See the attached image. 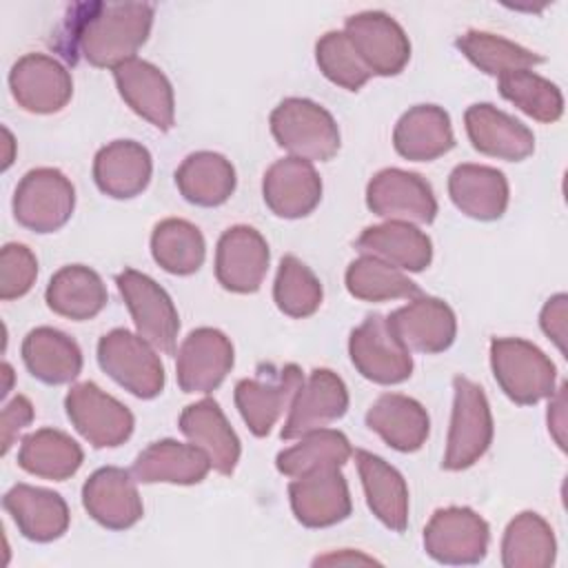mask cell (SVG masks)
Here are the masks:
<instances>
[{
    "instance_id": "obj_22",
    "label": "cell",
    "mask_w": 568,
    "mask_h": 568,
    "mask_svg": "<svg viewBox=\"0 0 568 568\" xmlns=\"http://www.w3.org/2000/svg\"><path fill=\"white\" fill-rule=\"evenodd\" d=\"M262 195L273 215L284 220L306 217L322 200V178L313 162L288 155L266 169Z\"/></svg>"
},
{
    "instance_id": "obj_49",
    "label": "cell",
    "mask_w": 568,
    "mask_h": 568,
    "mask_svg": "<svg viewBox=\"0 0 568 568\" xmlns=\"http://www.w3.org/2000/svg\"><path fill=\"white\" fill-rule=\"evenodd\" d=\"M315 564H375V559L366 557L362 552H355V550H342V552H333L326 557H317Z\"/></svg>"
},
{
    "instance_id": "obj_13",
    "label": "cell",
    "mask_w": 568,
    "mask_h": 568,
    "mask_svg": "<svg viewBox=\"0 0 568 568\" xmlns=\"http://www.w3.org/2000/svg\"><path fill=\"white\" fill-rule=\"evenodd\" d=\"M366 206L384 217L410 224H430L437 215L433 186L413 171L382 169L366 186Z\"/></svg>"
},
{
    "instance_id": "obj_7",
    "label": "cell",
    "mask_w": 568,
    "mask_h": 568,
    "mask_svg": "<svg viewBox=\"0 0 568 568\" xmlns=\"http://www.w3.org/2000/svg\"><path fill=\"white\" fill-rule=\"evenodd\" d=\"M118 291L133 317L138 335L164 355L175 353L180 315L171 295L146 273L124 268L115 275Z\"/></svg>"
},
{
    "instance_id": "obj_26",
    "label": "cell",
    "mask_w": 568,
    "mask_h": 568,
    "mask_svg": "<svg viewBox=\"0 0 568 568\" xmlns=\"http://www.w3.org/2000/svg\"><path fill=\"white\" fill-rule=\"evenodd\" d=\"M151 173V153L135 140H113L93 158V180L98 189L115 200L140 195L149 186Z\"/></svg>"
},
{
    "instance_id": "obj_31",
    "label": "cell",
    "mask_w": 568,
    "mask_h": 568,
    "mask_svg": "<svg viewBox=\"0 0 568 568\" xmlns=\"http://www.w3.org/2000/svg\"><path fill=\"white\" fill-rule=\"evenodd\" d=\"M357 473L364 486L366 504L371 513L393 532H402L408 526V486L402 473L386 459L355 450Z\"/></svg>"
},
{
    "instance_id": "obj_43",
    "label": "cell",
    "mask_w": 568,
    "mask_h": 568,
    "mask_svg": "<svg viewBox=\"0 0 568 568\" xmlns=\"http://www.w3.org/2000/svg\"><path fill=\"white\" fill-rule=\"evenodd\" d=\"M324 291L317 275L295 255H284L277 266L273 300L275 306L288 317H308L322 304Z\"/></svg>"
},
{
    "instance_id": "obj_10",
    "label": "cell",
    "mask_w": 568,
    "mask_h": 568,
    "mask_svg": "<svg viewBox=\"0 0 568 568\" xmlns=\"http://www.w3.org/2000/svg\"><path fill=\"white\" fill-rule=\"evenodd\" d=\"M64 408L71 426L93 448H115L124 444L135 426L133 413L93 382L71 386L64 397Z\"/></svg>"
},
{
    "instance_id": "obj_42",
    "label": "cell",
    "mask_w": 568,
    "mask_h": 568,
    "mask_svg": "<svg viewBox=\"0 0 568 568\" xmlns=\"http://www.w3.org/2000/svg\"><path fill=\"white\" fill-rule=\"evenodd\" d=\"M499 93L537 122L552 124L564 115L559 87L532 69H517L499 75Z\"/></svg>"
},
{
    "instance_id": "obj_45",
    "label": "cell",
    "mask_w": 568,
    "mask_h": 568,
    "mask_svg": "<svg viewBox=\"0 0 568 568\" xmlns=\"http://www.w3.org/2000/svg\"><path fill=\"white\" fill-rule=\"evenodd\" d=\"M38 277V260L24 244L9 242L0 253V300H18L27 295Z\"/></svg>"
},
{
    "instance_id": "obj_16",
    "label": "cell",
    "mask_w": 568,
    "mask_h": 568,
    "mask_svg": "<svg viewBox=\"0 0 568 568\" xmlns=\"http://www.w3.org/2000/svg\"><path fill=\"white\" fill-rule=\"evenodd\" d=\"M268 244L260 231L246 224L226 229L215 248V277L231 293L260 291L268 271Z\"/></svg>"
},
{
    "instance_id": "obj_12",
    "label": "cell",
    "mask_w": 568,
    "mask_h": 568,
    "mask_svg": "<svg viewBox=\"0 0 568 568\" xmlns=\"http://www.w3.org/2000/svg\"><path fill=\"white\" fill-rule=\"evenodd\" d=\"M344 33L373 75H397L410 60L406 31L384 11H362L346 18Z\"/></svg>"
},
{
    "instance_id": "obj_44",
    "label": "cell",
    "mask_w": 568,
    "mask_h": 568,
    "mask_svg": "<svg viewBox=\"0 0 568 568\" xmlns=\"http://www.w3.org/2000/svg\"><path fill=\"white\" fill-rule=\"evenodd\" d=\"M315 60L324 78L346 91H359L373 78L344 31H326L315 44Z\"/></svg>"
},
{
    "instance_id": "obj_17",
    "label": "cell",
    "mask_w": 568,
    "mask_h": 568,
    "mask_svg": "<svg viewBox=\"0 0 568 568\" xmlns=\"http://www.w3.org/2000/svg\"><path fill=\"white\" fill-rule=\"evenodd\" d=\"M295 519L306 528H328L344 521L351 510V490L339 468H320L288 484Z\"/></svg>"
},
{
    "instance_id": "obj_20",
    "label": "cell",
    "mask_w": 568,
    "mask_h": 568,
    "mask_svg": "<svg viewBox=\"0 0 568 568\" xmlns=\"http://www.w3.org/2000/svg\"><path fill=\"white\" fill-rule=\"evenodd\" d=\"M82 506L109 530H126L144 515L135 477L118 466H102L89 475L82 486Z\"/></svg>"
},
{
    "instance_id": "obj_32",
    "label": "cell",
    "mask_w": 568,
    "mask_h": 568,
    "mask_svg": "<svg viewBox=\"0 0 568 568\" xmlns=\"http://www.w3.org/2000/svg\"><path fill=\"white\" fill-rule=\"evenodd\" d=\"M362 255L379 257L402 271L419 273L433 262V242L410 222L386 220L368 226L355 242Z\"/></svg>"
},
{
    "instance_id": "obj_1",
    "label": "cell",
    "mask_w": 568,
    "mask_h": 568,
    "mask_svg": "<svg viewBox=\"0 0 568 568\" xmlns=\"http://www.w3.org/2000/svg\"><path fill=\"white\" fill-rule=\"evenodd\" d=\"M149 2H89L71 9L62 51L69 62L78 53L93 67L115 69L146 42L153 27Z\"/></svg>"
},
{
    "instance_id": "obj_21",
    "label": "cell",
    "mask_w": 568,
    "mask_h": 568,
    "mask_svg": "<svg viewBox=\"0 0 568 568\" xmlns=\"http://www.w3.org/2000/svg\"><path fill=\"white\" fill-rule=\"evenodd\" d=\"M113 80L131 111L160 131L173 129L175 93L169 78L155 64L142 58L124 60L113 69Z\"/></svg>"
},
{
    "instance_id": "obj_48",
    "label": "cell",
    "mask_w": 568,
    "mask_h": 568,
    "mask_svg": "<svg viewBox=\"0 0 568 568\" xmlns=\"http://www.w3.org/2000/svg\"><path fill=\"white\" fill-rule=\"evenodd\" d=\"M548 399V430L552 433L559 448L566 450V384L555 388Z\"/></svg>"
},
{
    "instance_id": "obj_9",
    "label": "cell",
    "mask_w": 568,
    "mask_h": 568,
    "mask_svg": "<svg viewBox=\"0 0 568 568\" xmlns=\"http://www.w3.org/2000/svg\"><path fill=\"white\" fill-rule=\"evenodd\" d=\"M490 544V528L468 506H448L433 513L424 528V550L446 566H473L484 561Z\"/></svg>"
},
{
    "instance_id": "obj_11",
    "label": "cell",
    "mask_w": 568,
    "mask_h": 568,
    "mask_svg": "<svg viewBox=\"0 0 568 568\" xmlns=\"http://www.w3.org/2000/svg\"><path fill=\"white\" fill-rule=\"evenodd\" d=\"M348 355L353 366L368 382L390 386L413 375V355L395 337L384 315H368L348 337Z\"/></svg>"
},
{
    "instance_id": "obj_24",
    "label": "cell",
    "mask_w": 568,
    "mask_h": 568,
    "mask_svg": "<svg viewBox=\"0 0 568 568\" xmlns=\"http://www.w3.org/2000/svg\"><path fill=\"white\" fill-rule=\"evenodd\" d=\"M2 506L29 541L49 544L60 539L69 528V506L55 490L16 484L4 493Z\"/></svg>"
},
{
    "instance_id": "obj_5",
    "label": "cell",
    "mask_w": 568,
    "mask_h": 568,
    "mask_svg": "<svg viewBox=\"0 0 568 568\" xmlns=\"http://www.w3.org/2000/svg\"><path fill=\"white\" fill-rule=\"evenodd\" d=\"M98 364L113 382L140 399H153L164 388L160 355L144 337L129 328H113L100 337Z\"/></svg>"
},
{
    "instance_id": "obj_6",
    "label": "cell",
    "mask_w": 568,
    "mask_h": 568,
    "mask_svg": "<svg viewBox=\"0 0 568 568\" xmlns=\"http://www.w3.org/2000/svg\"><path fill=\"white\" fill-rule=\"evenodd\" d=\"M75 209V189L71 180L51 166L27 171L13 191V217L33 233H53L62 229Z\"/></svg>"
},
{
    "instance_id": "obj_4",
    "label": "cell",
    "mask_w": 568,
    "mask_h": 568,
    "mask_svg": "<svg viewBox=\"0 0 568 568\" xmlns=\"http://www.w3.org/2000/svg\"><path fill=\"white\" fill-rule=\"evenodd\" d=\"M275 142L293 158L326 162L339 151V129L335 118L308 98L282 100L268 118Z\"/></svg>"
},
{
    "instance_id": "obj_18",
    "label": "cell",
    "mask_w": 568,
    "mask_h": 568,
    "mask_svg": "<svg viewBox=\"0 0 568 568\" xmlns=\"http://www.w3.org/2000/svg\"><path fill=\"white\" fill-rule=\"evenodd\" d=\"M386 322L408 351L426 355L450 348L457 335V320L453 308L444 300L422 293L386 315Z\"/></svg>"
},
{
    "instance_id": "obj_33",
    "label": "cell",
    "mask_w": 568,
    "mask_h": 568,
    "mask_svg": "<svg viewBox=\"0 0 568 568\" xmlns=\"http://www.w3.org/2000/svg\"><path fill=\"white\" fill-rule=\"evenodd\" d=\"M20 351L27 371L49 386L69 384L82 371V351L78 342L51 326L29 331Z\"/></svg>"
},
{
    "instance_id": "obj_39",
    "label": "cell",
    "mask_w": 568,
    "mask_h": 568,
    "mask_svg": "<svg viewBox=\"0 0 568 568\" xmlns=\"http://www.w3.org/2000/svg\"><path fill=\"white\" fill-rule=\"evenodd\" d=\"M151 255L171 275L195 273L206 257L202 231L182 217H166L151 233Z\"/></svg>"
},
{
    "instance_id": "obj_41",
    "label": "cell",
    "mask_w": 568,
    "mask_h": 568,
    "mask_svg": "<svg viewBox=\"0 0 568 568\" xmlns=\"http://www.w3.org/2000/svg\"><path fill=\"white\" fill-rule=\"evenodd\" d=\"M455 47L462 51V55L473 62L479 71L488 75H504L508 71L517 69H532L535 64H541L544 58L508 38H501L490 31L470 29L462 33L455 40Z\"/></svg>"
},
{
    "instance_id": "obj_19",
    "label": "cell",
    "mask_w": 568,
    "mask_h": 568,
    "mask_svg": "<svg viewBox=\"0 0 568 568\" xmlns=\"http://www.w3.org/2000/svg\"><path fill=\"white\" fill-rule=\"evenodd\" d=\"M346 410L348 390L344 379L328 368H315L295 393L280 435L282 439H297L308 430L337 422Z\"/></svg>"
},
{
    "instance_id": "obj_46",
    "label": "cell",
    "mask_w": 568,
    "mask_h": 568,
    "mask_svg": "<svg viewBox=\"0 0 568 568\" xmlns=\"http://www.w3.org/2000/svg\"><path fill=\"white\" fill-rule=\"evenodd\" d=\"M31 419H33V404L24 395H16L2 406V422H0L2 455L11 450V446L18 439V433L24 430L31 424Z\"/></svg>"
},
{
    "instance_id": "obj_15",
    "label": "cell",
    "mask_w": 568,
    "mask_h": 568,
    "mask_svg": "<svg viewBox=\"0 0 568 568\" xmlns=\"http://www.w3.org/2000/svg\"><path fill=\"white\" fill-rule=\"evenodd\" d=\"M235 362V351L231 339L211 326H200L191 331L178 348L175 375L178 386L184 393H211L215 390Z\"/></svg>"
},
{
    "instance_id": "obj_3",
    "label": "cell",
    "mask_w": 568,
    "mask_h": 568,
    "mask_svg": "<svg viewBox=\"0 0 568 568\" xmlns=\"http://www.w3.org/2000/svg\"><path fill=\"white\" fill-rule=\"evenodd\" d=\"M495 424L490 404L479 384L468 377H453V415L442 459L444 470H466L479 462L493 444Z\"/></svg>"
},
{
    "instance_id": "obj_25",
    "label": "cell",
    "mask_w": 568,
    "mask_h": 568,
    "mask_svg": "<svg viewBox=\"0 0 568 568\" xmlns=\"http://www.w3.org/2000/svg\"><path fill=\"white\" fill-rule=\"evenodd\" d=\"M184 437L202 448L220 475H231L240 462V439L231 428L220 404L211 397L189 404L178 419Z\"/></svg>"
},
{
    "instance_id": "obj_37",
    "label": "cell",
    "mask_w": 568,
    "mask_h": 568,
    "mask_svg": "<svg viewBox=\"0 0 568 568\" xmlns=\"http://www.w3.org/2000/svg\"><path fill=\"white\" fill-rule=\"evenodd\" d=\"M557 541L550 524L524 510L510 519L501 539V564L506 568H548L555 564Z\"/></svg>"
},
{
    "instance_id": "obj_38",
    "label": "cell",
    "mask_w": 568,
    "mask_h": 568,
    "mask_svg": "<svg viewBox=\"0 0 568 568\" xmlns=\"http://www.w3.org/2000/svg\"><path fill=\"white\" fill-rule=\"evenodd\" d=\"M297 439L275 457L277 470L293 479L320 468H342L353 455L348 437L335 428H315Z\"/></svg>"
},
{
    "instance_id": "obj_51",
    "label": "cell",
    "mask_w": 568,
    "mask_h": 568,
    "mask_svg": "<svg viewBox=\"0 0 568 568\" xmlns=\"http://www.w3.org/2000/svg\"><path fill=\"white\" fill-rule=\"evenodd\" d=\"M2 375H4V386H2V399L9 395V390H11V382H13V368H11V364L9 362H4L2 364Z\"/></svg>"
},
{
    "instance_id": "obj_8",
    "label": "cell",
    "mask_w": 568,
    "mask_h": 568,
    "mask_svg": "<svg viewBox=\"0 0 568 568\" xmlns=\"http://www.w3.org/2000/svg\"><path fill=\"white\" fill-rule=\"evenodd\" d=\"M304 382L297 364L260 366L255 377L235 384V406L255 437H266L284 410L291 408L295 393Z\"/></svg>"
},
{
    "instance_id": "obj_47",
    "label": "cell",
    "mask_w": 568,
    "mask_h": 568,
    "mask_svg": "<svg viewBox=\"0 0 568 568\" xmlns=\"http://www.w3.org/2000/svg\"><path fill=\"white\" fill-rule=\"evenodd\" d=\"M566 317H568V295L557 293L552 295L539 315V326L541 331L555 342L559 353L566 355Z\"/></svg>"
},
{
    "instance_id": "obj_34",
    "label": "cell",
    "mask_w": 568,
    "mask_h": 568,
    "mask_svg": "<svg viewBox=\"0 0 568 568\" xmlns=\"http://www.w3.org/2000/svg\"><path fill=\"white\" fill-rule=\"evenodd\" d=\"M44 300L53 313L84 322L95 317L106 306L109 293L102 277L93 268L84 264H69L51 275Z\"/></svg>"
},
{
    "instance_id": "obj_30",
    "label": "cell",
    "mask_w": 568,
    "mask_h": 568,
    "mask_svg": "<svg viewBox=\"0 0 568 568\" xmlns=\"http://www.w3.org/2000/svg\"><path fill=\"white\" fill-rule=\"evenodd\" d=\"M395 151L410 162H430L455 146L450 115L437 104L410 106L393 129Z\"/></svg>"
},
{
    "instance_id": "obj_14",
    "label": "cell",
    "mask_w": 568,
    "mask_h": 568,
    "mask_svg": "<svg viewBox=\"0 0 568 568\" xmlns=\"http://www.w3.org/2000/svg\"><path fill=\"white\" fill-rule=\"evenodd\" d=\"M13 100L29 113L49 115L62 111L73 95V80L64 64L47 53H27L9 71Z\"/></svg>"
},
{
    "instance_id": "obj_27",
    "label": "cell",
    "mask_w": 568,
    "mask_h": 568,
    "mask_svg": "<svg viewBox=\"0 0 568 568\" xmlns=\"http://www.w3.org/2000/svg\"><path fill=\"white\" fill-rule=\"evenodd\" d=\"M211 470V462L195 444L160 439L149 444L133 462L131 475L138 484H200Z\"/></svg>"
},
{
    "instance_id": "obj_23",
    "label": "cell",
    "mask_w": 568,
    "mask_h": 568,
    "mask_svg": "<svg viewBox=\"0 0 568 568\" xmlns=\"http://www.w3.org/2000/svg\"><path fill=\"white\" fill-rule=\"evenodd\" d=\"M464 124L473 149L484 155L521 162L535 151L532 131L488 102L470 104L464 113Z\"/></svg>"
},
{
    "instance_id": "obj_35",
    "label": "cell",
    "mask_w": 568,
    "mask_h": 568,
    "mask_svg": "<svg viewBox=\"0 0 568 568\" xmlns=\"http://www.w3.org/2000/svg\"><path fill=\"white\" fill-rule=\"evenodd\" d=\"M175 184L182 197L195 206L224 204L237 184L231 160L215 151H195L182 160L175 171Z\"/></svg>"
},
{
    "instance_id": "obj_2",
    "label": "cell",
    "mask_w": 568,
    "mask_h": 568,
    "mask_svg": "<svg viewBox=\"0 0 568 568\" xmlns=\"http://www.w3.org/2000/svg\"><path fill=\"white\" fill-rule=\"evenodd\" d=\"M490 368L504 395L519 406H532L555 393L557 368L528 339L495 337L490 342Z\"/></svg>"
},
{
    "instance_id": "obj_36",
    "label": "cell",
    "mask_w": 568,
    "mask_h": 568,
    "mask_svg": "<svg viewBox=\"0 0 568 568\" xmlns=\"http://www.w3.org/2000/svg\"><path fill=\"white\" fill-rule=\"evenodd\" d=\"M82 462L84 453L80 444L58 428H38L29 433L18 450V466L22 470L53 481H64L75 475Z\"/></svg>"
},
{
    "instance_id": "obj_50",
    "label": "cell",
    "mask_w": 568,
    "mask_h": 568,
    "mask_svg": "<svg viewBox=\"0 0 568 568\" xmlns=\"http://www.w3.org/2000/svg\"><path fill=\"white\" fill-rule=\"evenodd\" d=\"M2 133H4V142H7V155H4V164H2V169H9L11 166V162H13V155H11V149H13V135H11V131L4 126L2 129Z\"/></svg>"
},
{
    "instance_id": "obj_29",
    "label": "cell",
    "mask_w": 568,
    "mask_h": 568,
    "mask_svg": "<svg viewBox=\"0 0 568 568\" xmlns=\"http://www.w3.org/2000/svg\"><path fill=\"white\" fill-rule=\"evenodd\" d=\"M366 426L393 450L415 453L428 439L430 417L417 399L402 393H384L366 410Z\"/></svg>"
},
{
    "instance_id": "obj_40",
    "label": "cell",
    "mask_w": 568,
    "mask_h": 568,
    "mask_svg": "<svg viewBox=\"0 0 568 568\" xmlns=\"http://www.w3.org/2000/svg\"><path fill=\"white\" fill-rule=\"evenodd\" d=\"M344 282L348 293L362 302L413 300L422 293L402 268L373 255H359L353 260L346 268Z\"/></svg>"
},
{
    "instance_id": "obj_28",
    "label": "cell",
    "mask_w": 568,
    "mask_h": 568,
    "mask_svg": "<svg viewBox=\"0 0 568 568\" xmlns=\"http://www.w3.org/2000/svg\"><path fill=\"white\" fill-rule=\"evenodd\" d=\"M448 195L468 217L479 222L499 220L508 206L506 175L486 164H457L448 175Z\"/></svg>"
}]
</instances>
